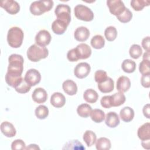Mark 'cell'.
<instances>
[{
    "mask_svg": "<svg viewBox=\"0 0 150 150\" xmlns=\"http://www.w3.org/2000/svg\"><path fill=\"white\" fill-rule=\"evenodd\" d=\"M107 77H107V73L104 70H98L95 72L94 79H95V81L98 83L104 81L107 79Z\"/></svg>",
    "mask_w": 150,
    "mask_h": 150,
    "instance_id": "obj_41",
    "label": "cell"
},
{
    "mask_svg": "<svg viewBox=\"0 0 150 150\" xmlns=\"http://www.w3.org/2000/svg\"><path fill=\"white\" fill-rule=\"evenodd\" d=\"M0 6L11 15L16 14L20 10L19 4L13 0L1 1Z\"/></svg>",
    "mask_w": 150,
    "mask_h": 150,
    "instance_id": "obj_10",
    "label": "cell"
},
{
    "mask_svg": "<svg viewBox=\"0 0 150 150\" xmlns=\"http://www.w3.org/2000/svg\"><path fill=\"white\" fill-rule=\"evenodd\" d=\"M32 98L35 103L42 104L47 100V94L44 88L38 87L35 89V90L33 91Z\"/></svg>",
    "mask_w": 150,
    "mask_h": 150,
    "instance_id": "obj_12",
    "label": "cell"
},
{
    "mask_svg": "<svg viewBox=\"0 0 150 150\" xmlns=\"http://www.w3.org/2000/svg\"><path fill=\"white\" fill-rule=\"evenodd\" d=\"M112 107H118L123 104L125 101V96L123 93L118 92L110 96Z\"/></svg>",
    "mask_w": 150,
    "mask_h": 150,
    "instance_id": "obj_24",
    "label": "cell"
},
{
    "mask_svg": "<svg viewBox=\"0 0 150 150\" xmlns=\"http://www.w3.org/2000/svg\"><path fill=\"white\" fill-rule=\"evenodd\" d=\"M8 62L7 73L12 76H21L23 70V57L20 54H12L9 57Z\"/></svg>",
    "mask_w": 150,
    "mask_h": 150,
    "instance_id": "obj_1",
    "label": "cell"
},
{
    "mask_svg": "<svg viewBox=\"0 0 150 150\" xmlns=\"http://www.w3.org/2000/svg\"><path fill=\"white\" fill-rule=\"evenodd\" d=\"M22 76H12L6 73L5 75V81L7 84L12 87L15 88L22 80Z\"/></svg>",
    "mask_w": 150,
    "mask_h": 150,
    "instance_id": "obj_32",
    "label": "cell"
},
{
    "mask_svg": "<svg viewBox=\"0 0 150 150\" xmlns=\"http://www.w3.org/2000/svg\"><path fill=\"white\" fill-rule=\"evenodd\" d=\"M80 59H86L91 54L90 47L86 43H80L75 47Z\"/></svg>",
    "mask_w": 150,
    "mask_h": 150,
    "instance_id": "obj_13",
    "label": "cell"
},
{
    "mask_svg": "<svg viewBox=\"0 0 150 150\" xmlns=\"http://www.w3.org/2000/svg\"><path fill=\"white\" fill-rule=\"evenodd\" d=\"M63 149H85L82 144L78 140H72L67 142Z\"/></svg>",
    "mask_w": 150,
    "mask_h": 150,
    "instance_id": "obj_38",
    "label": "cell"
},
{
    "mask_svg": "<svg viewBox=\"0 0 150 150\" xmlns=\"http://www.w3.org/2000/svg\"><path fill=\"white\" fill-rule=\"evenodd\" d=\"M67 58L70 62H76L80 59L75 48L70 50L67 54Z\"/></svg>",
    "mask_w": 150,
    "mask_h": 150,
    "instance_id": "obj_43",
    "label": "cell"
},
{
    "mask_svg": "<svg viewBox=\"0 0 150 150\" xmlns=\"http://www.w3.org/2000/svg\"><path fill=\"white\" fill-rule=\"evenodd\" d=\"M130 4L135 11H142L145 6H149L150 1L146 0H132Z\"/></svg>",
    "mask_w": 150,
    "mask_h": 150,
    "instance_id": "obj_33",
    "label": "cell"
},
{
    "mask_svg": "<svg viewBox=\"0 0 150 150\" xmlns=\"http://www.w3.org/2000/svg\"><path fill=\"white\" fill-rule=\"evenodd\" d=\"M49 54V51L45 47L40 46L36 44L31 45L27 50V57L32 62H37L45 59Z\"/></svg>",
    "mask_w": 150,
    "mask_h": 150,
    "instance_id": "obj_3",
    "label": "cell"
},
{
    "mask_svg": "<svg viewBox=\"0 0 150 150\" xmlns=\"http://www.w3.org/2000/svg\"><path fill=\"white\" fill-rule=\"evenodd\" d=\"M121 68L124 72L131 73L135 70L136 63L131 59H125L122 63Z\"/></svg>",
    "mask_w": 150,
    "mask_h": 150,
    "instance_id": "obj_29",
    "label": "cell"
},
{
    "mask_svg": "<svg viewBox=\"0 0 150 150\" xmlns=\"http://www.w3.org/2000/svg\"><path fill=\"white\" fill-rule=\"evenodd\" d=\"M142 112L144 114V115L147 118H150V105L149 104H147L145 105L142 109Z\"/></svg>",
    "mask_w": 150,
    "mask_h": 150,
    "instance_id": "obj_47",
    "label": "cell"
},
{
    "mask_svg": "<svg viewBox=\"0 0 150 150\" xmlns=\"http://www.w3.org/2000/svg\"><path fill=\"white\" fill-rule=\"evenodd\" d=\"M83 98L88 103H94L98 98V94L94 90L89 88L84 92Z\"/></svg>",
    "mask_w": 150,
    "mask_h": 150,
    "instance_id": "obj_25",
    "label": "cell"
},
{
    "mask_svg": "<svg viewBox=\"0 0 150 150\" xmlns=\"http://www.w3.org/2000/svg\"><path fill=\"white\" fill-rule=\"evenodd\" d=\"M141 83L142 86L145 88H149L150 87V73L142 76Z\"/></svg>",
    "mask_w": 150,
    "mask_h": 150,
    "instance_id": "obj_45",
    "label": "cell"
},
{
    "mask_svg": "<svg viewBox=\"0 0 150 150\" xmlns=\"http://www.w3.org/2000/svg\"><path fill=\"white\" fill-rule=\"evenodd\" d=\"M50 103L54 107H62L66 103V98L61 93L55 92L50 97Z\"/></svg>",
    "mask_w": 150,
    "mask_h": 150,
    "instance_id": "obj_15",
    "label": "cell"
},
{
    "mask_svg": "<svg viewBox=\"0 0 150 150\" xmlns=\"http://www.w3.org/2000/svg\"><path fill=\"white\" fill-rule=\"evenodd\" d=\"M96 147L97 150H108L111 148V142L105 137H101L96 141Z\"/></svg>",
    "mask_w": 150,
    "mask_h": 150,
    "instance_id": "obj_28",
    "label": "cell"
},
{
    "mask_svg": "<svg viewBox=\"0 0 150 150\" xmlns=\"http://www.w3.org/2000/svg\"><path fill=\"white\" fill-rule=\"evenodd\" d=\"M120 116L123 121L130 122L134 117V111L129 107H124L120 110Z\"/></svg>",
    "mask_w": 150,
    "mask_h": 150,
    "instance_id": "obj_23",
    "label": "cell"
},
{
    "mask_svg": "<svg viewBox=\"0 0 150 150\" xmlns=\"http://www.w3.org/2000/svg\"><path fill=\"white\" fill-rule=\"evenodd\" d=\"M1 131L2 134L8 138H12L16 135V131L12 124L8 121H4L1 124Z\"/></svg>",
    "mask_w": 150,
    "mask_h": 150,
    "instance_id": "obj_14",
    "label": "cell"
},
{
    "mask_svg": "<svg viewBox=\"0 0 150 150\" xmlns=\"http://www.w3.org/2000/svg\"><path fill=\"white\" fill-rule=\"evenodd\" d=\"M51 39L52 37L49 31L41 30L35 36V42L36 45L42 47H45L50 43Z\"/></svg>",
    "mask_w": 150,
    "mask_h": 150,
    "instance_id": "obj_11",
    "label": "cell"
},
{
    "mask_svg": "<svg viewBox=\"0 0 150 150\" xmlns=\"http://www.w3.org/2000/svg\"><path fill=\"white\" fill-rule=\"evenodd\" d=\"M138 137L141 141L150 139V124L146 122L142 125L138 129Z\"/></svg>",
    "mask_w": 150,
    "mask_h": 150,
    "instance_id": "obj_22",
    "label": "cell"
},
{
    "mask_svg": "<svg viewBox=\"0 0 150 150\" xmlns=\"http://www.w3.org/2000/svg\"><path fill=\"white\" fill-rule=\"evenodd\" d=\"M35 113L38 118L43 120L48 116L49 110L46 106L44 105H40L35 109Z\"/></svg>",
    "mask_w": 150,
    "mask_h": 150,
    "instance_id": "obj_34",
    "label": "cell"
},
{
    "mask_svg": "<svg viewBox=\"0 0 150 150\" xmlns=\"http://www.w3.org/2000/svg\"><path fill=\"white\" fill-rule=\"evenodd\" d=\"M83 138L87 146H91L97 141V136L96 134L90 130H87L84 133Z\"/></svg>",
    "mask_w": 150,
    "mask_h": 150,
    "instance_id": "obj_26",
    "label": "cell"
},
{
    "mask_svg": "<svg viewBox=\"0 0 150 150\" xmlns=\"http://www.w3.org/2000/svg\"><path fill=\"white\" fill-rule=\"evenodd\" d=\"M90 36L89 30L84 26L78 27L74 33V37L77 41L79 42H84L88 39Z\"/></svg>",
    "mask_w": 150,
    "mask_h": 150,
    "instance_id": "obj_16",
    "label": "cell"
},
{
    "mask_svg": "<svg viewBox=\"0 0 150 150\" xmlns=\"http://www.w3.org/2000/svg\"><path fill=\"white\" fill-rule=\"evenodd\" d=\"M90 43L91 46L93 48L96 49H100L104 46L105 40L101 35H97L92 38Z\"/></svg>",
    "mask_w": 150,
    "mask_h": 150,
    "instance_id": "obj_31",
    "label": "cell"
},
{
    "mask_svg": "<svg viewBox=\"0 0 150 150\" xmlns=\"http://www.w3.org/2000/svg\"><path fill=\"white\" fill-rule=\"evenodd\" d=\"M70 8L66 4H59L55 8L54 13L57 19H60L66 22L68 25L71 21Z\"/></svg>",
    "mask_w": 150,
    "mask_h": 150,
    "instance_id": "obj_6",
    "label": "cell"
},
{
    "mask_svg": "<svg viewBox=\"0 0 150 150\" xmlns=\"http://www.w3.org/2000/svg\"><path fill=\"white\" fill-rule=\"evenodd\" d=\"M149 56H150L149 52H146L145 53H144L142 59H143V60H149Z\"/></svg>",
    "mask_w": 150,
    "mask_h": 150,
    "instance_id": "obj_50",
    "label": "cell"
},
{
    "mask_svg": "<svg viewBox=\"0 0 150 150\" xmlns=\"http://www.w3.org/2000/svg\"><path fill=\"white\" fill-rule=\"evenodd\" d=\"M25 80L31 87L36 86L40 83L41 80L40 73L35 69H30L25 74Z\"/></svg>",
    "mask_w": 150,
    "mask_h": 150,
    "instance_id": "obj_8",
    "label": "cell"
},
{
    "mask_svg": "<svg viewBox=\"0 0 150 150\" xmlns=\"http://www.w3.org/2000/svg\"><path fill=\"white\" fill-rule=\"evenodd\" d=\"M11 149L12 150H23L26 149V145L22 139H15L12 142Z\"/></svg>",
    "mask_w": 150,
    "mask_h": 150,
    "instance_id": "obj_42",
    "label": "cell"
},
{
    "mask_svg": "<svg viewBox=\"0 0 150 150\" xmlns=\"http://www.w3.org/2000/svg\"><path fill=\"white\" fill-rule=\"evenodd\" d=\"M75 16L80 20L90 22L94 19V13L93 11L87 7L82 4L77 5L74 9Z\"/></svg>",
    "mask_w": 150,
    "mask_h": 150,
    "instance_id": "obj_5",
    "label": "cell"
},
{
    "mask_svg": "<svg viewBox=\"0 0 150 150\" xmlns=\"http://www.w3.org/2000/svg\"><path fill=\"white\" fill-rule=\"evenodd\" d=\"M98 88L99 90L103 93H110L114 88V81L111 78L108 77L104 81L98 83Z\"/></svg>",
    "mask_w": 150,
    "mask_h": 150,
    "instance_id": "obj_20",
    "label": "cell"
},
{
    "mask_svg": "<svg viewBox=\"0 0 150 150\" xmlns=\"http://www.w3.org/2000/svg\"><path fill=\"white\" fill-rule=\"evenodd\" d=\"M104 35L108 41L112 42L117 38V30L114 26H110L105 29Z\"/></svg>",
    "mask_w": 150,
    "mask_h": 150,
    "instance_id": "obj_35",
    "label": "cell"
},
{
    "mask_svg": "<svg viewBox=\"0 0 150 150\" xmlns=\"http://www.w3.org/2000/svg\"><path fill=\"white\" fill-rule=\"evenodd\" d=\"M117 89L120 92L125 93L131 87V81L128 77L120 76L117 81Z\"/></svg>",
    "mask_w": 150,
    "mask_h": 150,
    "instance_id": "obj_17",
    "label": "cell"
},
{
    "mask_svg": "<svg viewBox=\"0 0 150 150\" xmlns=\"http://www.w3.org/2000/svg\"><path fill=\"white\" fill-rule=\"evenodd\" d=\"M105 124L110 128H115L120 124V118L118 115L115 112H109L105 117Z\"/></svg>",
    "mask_w": 150,
    "mask_h": 150,
    "instance_id": "obj_19",
    "label": "cell"
},
{
    "mask_svg": "<svg viewBox=\"0 0 150 150\" xmlns=\"http://www.w3.org/2000/svg\"><path fill=\"white\" fill-rule=\"evenodd\" d=\"M100 103L102 107L105 108H109L112 107L110 96H105L103 97L100 100Z\"/></svg>",
    "mask_w": 150,
    "mask_h": 150,
    "instance_id": "obj_44",
    "label": "cell"
},
{
    "mask_svg": "<svg viewBox=\"0 0 150 150\" xmlns=\"http://www.w3.org/2000/svg\"><path fill=\"white\" fill-rule=\"evenodd\" d=\"M107 5L110 13L116 16L120 15L126 8L121 0H108L107 1Z\"/></svg>",
    "mask_w": 150,
    "mask_h": 150,
    "instance_id": "obj_7",
    "label": "cell"
},
{
    "mask_svg": "<svg viewBox=\"0 0 150 150\" xmlns=\"http://www.w3.org/2000/svg\"><path fill=\"white\" fill-rule=\"evenodd\" d=\"M40 149L39 147L36 144H30L29 146L26 148V149Z\"/></svg>",
    "mask_w": 150,
    "mask_h": 150,
    "instance_id": "obj_49",
    "label": "cell"
},
{
    "mask_svg": "<svg viewBox=\"0 0 150 150\" xmlns=\"http://www.w3.org/2000/svg\"><path fill=\"white\" fill-rule=\"evenodd\" d=\"M129 53L132 58L134 59H137L141 56L142 53V50L139 45L134 44L130 47Z\"/></svg>",
    "mask_w": 150,
    "mask_h": 150,
    "instance_id": "obj_36",
    "label": "cell"
},
{
    "mask_svg": "<svg viewBox=\"0 0 150 150\" xmlns=\"http://www.w3.org/2000/svg\"><path fill=\"white\" fill-rule=\"evenodd\" d=\"M139 72L142 74L150 73V62L148 60H142L139 66Z\"/></svg>",
    "mask_w": 150,
    "mask_h": 150,
    "instance_id": "obj_40",
    "label": "cell"
},
{
    "mask_svg": "<svg viewBox=\"0 0 150 150\" xmlns=\"http://www.w3.org/2000/svg\"><path fill=\"white\" fill-rule=\"evenodd\" d=\"M23 37V32L21 28L16 26L12 27L8 32V43L12 47L18 48L22 44Z\"/></svg>",
    "mask_w": 150,
    "mask_h": 150,
    "instance_id": "obj_2",
    "label": "cell"
},
{
    "mask_svg": "<svg viewBox=\"0 0 150 150\" xmlns=\"http://www.w3.org/2000/svg\"><path fill=\"white\" fill-rule=\"evenodd\" d=\"M149 43H150L149 36L144 38L142 40V46L145 50H146V52H149V50H150Z\"/></svg>",
    "mask_w": 150,
    "mask_h": 150,
    "instance_id": "obj_46",
    "label": "cell"
},
{
    "mask_svg": "<svg viewBox=\"0 0 150 150\" xmlns=\"http://www.w3.org/2000/svg\"><path fill=\"white\" fill-rule=\"evenodd\" d=\"M68 25L64 21L56 19L52 24V29L56 35H62L66 30Z\"/></svg>",
    "mask_w": 150,
    "mask_h": 150,
    "instance_id": "obj_18",
    "label": "cell"
},
{
    "mask_svg": "<svg viewBox=\"0 0 150 150\" xmlns=\"http://www.w3.org/2000/svg\"><path fill=\"white\" fill-rule=\"evenodd\" d=\"M90 70L91 67L88 63L81 62L77 64L74 67V74L78 79H84L88 75Z\"/></svg>",
    "mask_w": 150,
    "mask_h": 150,
    "instance_id": "obj_9",
    "label": "cell"
},
{
    "mask_svg": "<svg viewBox=\"0 0 150 150\" xmlns=\"http://www.w3.org/2000/svg\"><path fill=\"white\" fill-rule=\"evenodd\" d=\"M149 140H146V141H142V146L147 149H149L150 148L149 145H150V142Z\"/></svg>",
    "mask_w": 150,
    "mask_h": 150,
    "instance_id": "obj_48",
    "label": "cell"
},
{
    "mask_svg": "<svg viewBox=\"0 0 150 150\" xmlns=\"http://www.w3.org/2000/svg\"><path fill=\"white\" fill-rule=\"evenodd\" d=\"M64 91L69 96H73L77 91V86L74 81L71 80H66L62 84Z\"/></svg>",
    "mask_w": 150,
    "mask_h": 150,
    "instance_id": "obj_21",
    "label": "cell"
},
{
    "mask_svg": "<svg viewBox=\"0 0 150 150\" xmlns=\"http://www.w3.org/2000/svg\"><path fill=\"white\" fill-rule=\"evenodd\" d=\"M90 115L91 120L96 123L101 122L105 118L104 112L100 109L96 108L93 110Z\"/></svg>",
    "mask_w": 150,
    "mask_h": 150,
    "instance_id": "obj_30",
    "label": "cell"
},
{
    "mask_svg": "<svg viewBox=\"0 0 150 150\" xmlns=\"http://www.w3.org/2000/svg\"><path fill=\"white\" fill-rule=\"evenodd\" d=\"M31 86H29L25 80L24 79L15 87V90L21 94H24L28 93L30 90Z\"/></svg>",
    "mask_w": 150,
    "mask_h": 150,
    "instance_id": "obj_39",
    "label": "cell"
},
{
    "mask_svg": "<svg viewBox=\"0 0 150 150\" xmlns=\"http://www.w3.org/2000/svg\"><path fill=\"white\" fill-rule=\"evenodd\" d=\"M92 111L91 107L88 104H82L79 105L77 108L78 115L83 118H87Z\"/></svg>",
    "mask_w": 150,
    "mask_h": 150,
    "instance_id": "obj_27",
    "label": "cell"
},
{
    "mask_svg": "<svg viewBox=\"0 0 150 150\" xmlns=\"http://www.w3.org/2000/svg\"><path fill=\"white\" fill-rule=\"evenodd\" d=\"M53 4V1L51 0L36 1L31 3L29 9L33 15H41L45 12L50 11Z\"/></svg>",
    "mask_w": 150,
    "mask_h": 150,
    "instance_id": "obj_4",
    "label": "cell"
},
{
    "mask_svg": "<svg viewBox=\"0 0 150 150\" xmlns=\"http://www.w3.org/2000/svg\"><path fill=\"white\" fill-rule=\"evenodd\" d=\"M117 18L121 22L127 23L131 20L132 18V13L129 9L126 8L120 15L117 16Z\"/></svg>",
    "mask_w": 150,
    "mask_h": 150,
    "instance_id": "obj_37",
    "label": "cell"
}]
</instances>
